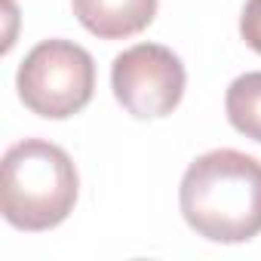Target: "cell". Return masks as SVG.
Wrapping results in <instances>:
<instances>
[{
  "mask_svg": "<svg viewBox=\"0 0 261 261\" xmlns=\"http://www.w3.org/2000/svg\"><path fill=\"white\" fill-rule=\"evenodd\" d=\"M181 215L212 243H246L261 233V163L218 148L197 157L178 188Z\"/></svg>",
  "mask_w": 261,
  "mask_h": 261,
  "instance_id": "6da1fadb",
  "label": "cell"
},
{
  "mask_svg": "<svg viewBox=\"0 0 261 261\" xmlns=\"http://www.w3.org/2000/svg\"><path fill=\"white\" fill-rule=\"evenodd\" d=\"M77 169L71 157L43 139L13 145L0 163V209L19 230H49L77 203Z\"/></svg>",
  "mask_w": 261,
  "mask_h": 261,
  "instance_id": "7a4b0ae2",
  "label": "cell"
},
{
  "mask_svg": "<svg viewBox=\"0 0 261 261\" xmlns=\"http://www.w3.org/2000/svg\"><path fill=\"white\" fill-rule=\"evenodd\" d=\"M16 86L31 114L46 120H68L92 98L95 62L71 40H43L25 56L16 74Z\"/></svg>",
  "mask_w": 261,
  "mask_h": 261,
  "instance_id": "3957f363",
  "label": "cell"
},
{
  "mask_svg": "<svg viewBox=\"0 0 261 261\" xmlns=\"http://www.w3.org/2000/svg\"><path fill=\"white\" fill-rule=\"evenodd\" d=\"M185 65L160 43L129 46L114 59L111 86L117 101L139 120L169 117L185 95Z\"/></svg>",
  "mask_w": 261,
  "mask_h": 261,
  "instance_id": "277c9868",
  "label": "cell"
},
{
  "mask_svg": "<svg viewBox=\"0 0 261 261\" xmlns=\"http://www.w3.org/2000/svg\"><path fill=\"white\" fill-rule=\"evenodd\" d=\"M80 25L98 40H123L145 31L157 16V0H71Z\"/></svg>",
  "mask_w": 261,
  "mask_h": 261,
  "instance_id": "5b68a950",
  "label": "cell"
},
{
  "mask_svg": "<svg viewBox=\"0 0 261 261\" xmlns=\"http://www.w3.org/2000/svg\"><path fill=\"white\" fill-rule=\"evenodd\" d=\"M224 111L237 133L261 145V71L240 74L227 86Z\"/></svg>",
  "mask_w": 261,
  "mask_h": 261,
  "instance_id": "8992f818",
  "label": "cell"
},
{
  "mask_svg": "<svg viewBox=\"0 0 261 261\" xmlns=\"http://www.w3.org/2000/svg\"><path fill=\"white\" fill-rule=\"evenodd\" d=\"M240 34L246 46L261 56V0H246L243 16H240Z\"/></svg>",
  "mask_w": 261,
  "mask_h": 261,
  "instance_id": "52a82bcc",
  "label": "cell"
}]
</instances>
